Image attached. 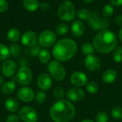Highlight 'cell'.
<instances>
[{
    "label": "cell",
    "instance_id": "obj_12",
    "mask_svg": "<svg viewBox=\"0 0 122 122\" xmlns=\"http://www.w3.org/2000/svg\"><path fill=\"white\" fill-rule=\"evenodd\" d=\"M38 41V36L34 31H26L21 36V42L24 46H32L36 44Z\"/></svg>",
    "mask_w": 122,
    "mask_h": 122
},
{
    "label": "cell",
    "instance_id": "obj_26",
    "mask_svg": "<svg viewBox=\"0 0 122 122\" xmlns=\"http://www.w3.org/2000/svg\"><path fill=\"white\" fill-rule=\"evenodd\" d=\"M91 13L92 12H90L89 9L82 8V9H80L76 12V15L79 19L83 20V21H87L91 16Z\"/></svg>",
    "mask_w": 122,
    "mask_h": 122
},
{
    "label": "cell",
    "instance_id": "obj_38",
    "mask_svg": "<svg viewBox=\"0 0 122 122\" xmlns=\"http://www.w3.org/2000/svg\"><path fill=\"white\" fill-rule=\"evenodd\" d=\"M19 121H20V118L19 115L15 114H9V116H7L6 119V122H19Z\"/></svg>",
    "mask_w": 122,
    "mask_h": 122
},
{
    "label": "cell",
    "instance_id": "obj_15",
    "mask_svg": "<svg viewBox=\"0 0 122 122\" xmlns=\"http://www.w3.org/2000/svg\"><path fill=\"white\" fill-rule=\"evenodd\" d=\"M70 81L73 85L76 86H84L88 82L86 75L81 71L74 72L70 77Z\"/></svg>",
    "mask_w": 122,
    "mask_h": 122
},
{
    "label": "cell",
    "instance_id": "obj_4",
    "mask_svg": "<svg viewBox=\"0 0 122 122\" xmlns=\"http://www.w3.org/2000/svg\"><path fill=\"white\" fill-rule=\"evenodd\" d=\"M57 14L62 21H70L74 19L76 12L74 4L69 0H65L59 6Z\"/></svg>",
    "mask_w": 122,
    "mask_h": 122
},
{
    "label": "cell",
    "instance_id": "obj_29",
    "mask_svg": "<svg viewBox=\"0 0 122 122\" xmlns=\"http://www.w3.org/2000/svg\"><path fill=\"white\" fill-rule=\"evenodd\" d=\"M94 51H95V49L93 46V44L92 43H89V42L84 43L81 46V51L86 55L93 54Z\"/></svg>",
    "mask_w": 122,
    "mask_h": 122
},
{
    "label": "cell",
    "instance_id": "obj_36",
    "mask_svg": "<svg viewBox=\"0 0 122 122\" xmlns=\"http://www.w3.org/2000/svg\"><path fill=\"white\" fill-rule=\"evenodd\" d=\"M41 46L39 44H35L32 46H31L30 49V54L32 56H36L39 55L40 51H41Z\"/></svg>",
    "mask_w": 122,
    "mask_h": 122
},
{
    "label": "cell",
    "instance_id": "obj_43",
    "mask_svg": "<svg viewBox=\"0 0 122 122\" xmlns=\"http://www.w3.org/2000/svg\"><path fill=\"white\" fill-rule=\"evenodd\" d=\"M3 84H4V78L0 76V88H1Z\"/></svg>",
    "mask_w": 122,
    "mask_h": 122
},
{
    "label": "cell",
    "instance_id": "obj_5",
    "mask_svg": "<svg viewBox=\"0 0 122 122\" xmlns=\"http://www.w3.org/2000/svg\"><path fill=\"white\" fill-rule=\"evenodd\" d=\"M87 24L91 29L94 31H102L108 29L110 22L108 18L99 16L96 12H92L91 16L87 20Z\"/></svg>",
    "mask_w": 122,
    "mask_h": 122
},
{
    "label": "cell",
    "instance_id": "obj_33",
    "mask_svg": "<svg viewBox=\"0 0 122 122\" xmlns=\"http://www.w3.org/2000/svg\"><path fill=\"white\" fill-rule=\"evenodd\" d=\"M34 99L37 104H42L46 100V94H45V92L44 91H39L35 94Z\"/></svg>",
    "mask_w": 122,
    "mask_h": 122
},
{
    "label": "cell",
    "instance_id": "obj_2",
    "mask_svg": "<svg viewBox=\"0 0 122 122\" xmlns=\"http://www.w3.org/2000/svg\"><path fill=\"white\" fill-rule=\"evenodd\" d=\"M93 46L101 54H108L114 50L118 44L116 34L109 29L100 31L93 39Z\"/></svg>",
    "mask_w": 122,
    "mask_h": 122
},
{
    "label": "cell",
    "instance_id": "obj_16",
    "mask_svg": "<svg viewBox=\"0 0 122 122\" xmlns=\"http://www.w3.org/2000/svg\"><path fill=\"white\" fill-rule=\"evenodd\" d=\"M84 92L79 88H71L68 90L66 93V97L70 102H80L84 98Z\"/></svg>",
    "mask_w": 122,
    "mask_h": 122
},
{
    "label": "cell",
    "instance_id": "obj_18",
    "mask_svg": "<svg viewBox=\"0 0 122 122\" xmlns=\"http://www.w3.org/2000/svg\"><path fill=\"white\" fill-rule=\"evenodd\" d=\"M4 107L11 113H16L19 109V104L17 100L14 98H8L4 102Z\"/></svg>",
    "mask_w": 122,
    "mask_h": 122
},
{
    "label": "cell",
    "instance_id": "obj_34",
    "mask_svg": "<svg viewBox=\"0 0 122 122\" xmlns=\"http://www.w3.org/2000/svg\"><path fill=\"white\" fill-rule=\"evenodd\" d=\"M95 121L96 122H108L109 116L104 112H99L95 117Z\"/></svg>",
    "mask_w": 122,
    "mask_h": 122
},
{
    "label": "cell",
    "instance_id": "obj_19",
    "mask_svg": "<svg viewBox=\"0 0 122 122\" xmlns=\"http://www.w3.org/2000/svg\"><path fill=\"white\" fill-rule=\"evenodd\" d=\"M117 75L114 69H107L102 74V81L106 84H112L117 79Z\"/></svg>",
    "mask_w": 122,
    "mask_h": 122
},
{
    "label": "cell",
    "instance_id": "obj_3",
    "mask_svg": "<svg viewBox=\"0 0 122 122\" xmlns=\"http://www.w3.org/2000/svg\"><path fill=\"white\" fill-rule=\"evenodd\" d=\"M77 49V44L73 39H61L54 44L52 49V55L59 61H66L75 56Z\"/></svg>",
    "mask_w": 122,
    "mask_h": 122
},
{
    "label": "cell",
    "instance_id": "obj_28",
    "mask_svg": "<svg viewBox=\"0 0 122 122\" xmlns=\"http://www.w3.org/2000/svg\"><path fill=\"white\" fill-rule=\"evenodd\" d=\"M53 95L57 101H59V100L64 99V97L65 96V93H64V91L61 86H56L54 87V89L53 90Z\"/></svg>",
    "mask_w": 122,
    "mask_h": 122
},
{
    "label": "cell",
    "instance_id": "obj_9",
    "mask_svg": "<svg viewBox=\"0 0 122 122\" xmlns=\"http://www.w3.org/2000/svg\"><path fill=\"white\" fill-rule=\"evenodd\" d=\"M19 117L24 122H37L39 115L37 112L31 107H24L19 111Z\"/></svg>",
    "mask_w": 122,
    "mask_h": 122
},
{
    "label": "cell",
    "instance_id": "obj_11",
    "mask_svg": "<svg viewBox=\"0 0 122 122\" xmlns=\"http://www.w3.org/2000/svg\"><path fill=\"white\" fill-rule=\"evenodd\" d=\"M18 99L25 103H29L34 99L35 94L32 89L27 86H23L18 89L16 92Z\"/></svg>",
    "mask_w": 122,
    "mask_h": 122
},
{
    "label": "cell",
    "instance_id": "obj_41",
    "mask_svg": "<svg viewBox=\"0 0 122 122\" xmlns=\"http://www.w3.org/2000/svg\"><path fill=\"white\" fill-rule=\"evenodd\" d=\"M110 3L112 6H122V0H110Z\"/></svg>",
    "mask_w": 122,
    "mask_h": 122
},
{
    "label": "cell",
    "instance_id": "obj_14",
    "mask_svg": "<svg viewBox=\"0 0 122 122\" xmlns=\"http://www.w3.org/2000/svg\"><path fill=\"white\" fill-rule=\"evenodd\" d=\"M85 66L90 71H97L101 67V61L98 56L94 54L87 55L84 59Z\"/></svg>",
    "mask_w": 122,
    "mask_h": 122
},
{
    "label": "cell",
    "instance_id": "obj_39",
    "mask_svg": "<svg viewBox=\"0 0 122 122\" xmlns=\"http://www.w3.org/2000/svg\"><path fill=\"white\" fill-rule=\"evenodd\" d=\"M39 8L41 9V10L42 11H47L50 9V4L46 1H43V2L40 3Z\"/></svg>",
    "mask_w": 122,
    "mask_h": 122
},
{
    "label": "cell",
    "instance_id": "obj_37",
    "mask_svg": "<svg viewBox=\"0 0 122 122\" xmlns=\"http://www.w3.org/2000/svg\"><path fill=\"white\" fill-rule=\"evenodd\" d=\"M9 8V3L7 0H0V13H4Z\"/></svg>",
    "mask_w": 122,
    "mask_h": 122
},
{
    "label": "cell",
    "instance_id": "obj_46",
    "mask_svg": "<svg viewBox=\"0 0 122 122\" xmlns=\"http://www.w3.org/2000/svg\"><path fill=\"white\" fill-rule=\"evenodd\" d=\"M1 66H0V72H1Z\"/></svg>",
    "mask_w": 122,
    "mask_h": 122
},
{
    "label": "cell",
    "instance_id": "obj_6",
    "mask_svg": "<svg viewBox=\"0 0 122 122\" xmlns=\"http://www.w3.org/2000/svg\"><path fill=\"white\" fill-rule=\"evenodd\" d=\"M47 69L50 75L56 81H61L66 78V70L64 66L57 60H53L49 62Z\"/></svg>",
    "mask_w": 122,
    "mask_h": 122
},
{
    "label": "cell",
    "instance_id": "obj_23",
    "mask_svg": "<svg viewBox=\"0 0 122 122\" xmlns=\"http://www.w3.org/2000/svg\"><path fill=\"white\" fill-rule=\"evenodd\" d=\"M38 57H39V61L42 64H47L49 62V61L51 59V54L49 50H47L46 49H43L40 51V52L38 55Z\"/></svg>",
    "mask_w": 122,
    "mask_h": 122
},
{
    "label": "cell",
    "instance_id": "obj_27",
    "mask_svg": "<svg viewBox=\"0 0 122 122\" xmlns=\"http://www.w3.org/2000/svg\"><path fill=\"white\" fill-rule=\"evenodd\" d=\"M9 48V51H10V56L13 58L17 57L20 54L21 51L20 45L18 44H15V43H13L12 44H11Z\"/></svg>",
    "mask_w": 122,
    "mask_h": 122
},
{
    "label": "cell",
    "instance_id": "obj_20",
    "mask_svg": "<svg viewBox=\"0 0 122 122\" xmlns=\"http://www.w3.org/2000/svg\"><path fill=\"white\" fill-rule=\"evenodd\" d=\"M22 4L27 11L34 12L39 8L40 3L39 0H23Z\"/></svg>",
    "mask_w": 122,
    "mask_h": 122
},
{
    "label": "cell",
    "instance_id": "obj_35",
    "mask_svg": "<svg viewBox=\"0 0 122 122\" xmlns=\"http://www.w3.org/2000/svg\"><path fill=\"white\" fill-rule=\"evenodd\" d=\"M112 117L116 119H122V109L119 107H115L112 111Z\"/></svg>",
    "mask_w": 122,
    "mask_h": 122
},
{
    "label": "cell",
    "instance_id": "obj_24",
    "mask_svg": "<svg viewBox=\"0 0 122 122\" xmlns=\"http://www.w3.org/2000/svg\"><path fill=\"white\" fill-rule=\"evenodd\" d=\"M10 56L9 48L0 42V61H5Z\"/></svg>",
    "mask_w": 122,
    "mask_h": 122
},
{
    "label": "cell",
    "instance_id": "obj_8",
    "mask_svg": "<svg viewBox=\"0 0 122 122\" xmlns=\"http://www.w3.org/2000/svg\"><path fill=\"white\" fill-rule=\"evenodd\" d=\"M33 74L31 69L28 66H22L17 71L15 80L19 84L26 86L31 82Z\"/></svg>",
    "mask_w": 122,
    "mask_h": 122
},
{
    "label": "cell",
    "instance_id": "obj_25",
    "mask_svg": "<svg viewBox=\"0 0 122 122\" xmlns=\"http://www.w3.org/2000/svg\"><path fill=\"white\" fill-rule=\"evenodd\" d=\"M69 27L66 23H60L56 27V33L59 36H64L69 32Z\"/></svg>",
    "mask_w": 122,
    "mask_h": 122
},
{
    "label": "cell",
    "instance_id": "obj_42",
    "mask_svg": "<svg viewBox=\"0 0 122 122\" xmlns=\"http://www.w3.org/2000/svg\"><path fill=\"white\" fill-rule=\"evenodd\" d=\"M119 38L120 41H122V27L120 29V30L119 31Z\"/></svg>",
    "mask_w": 122,
    "mask_h": 122
},
{
    "label": "cell",
    "instance_id": "obj_32",
    "mask_svg": "<svg viewBox=\"0 0 122 122\" xmlns=\"http://www.w3.org/2000/svg\"><path fill=\"white\" fill-rule=\"evenodd\" d=\"M99 85L94 81H89L86 84V89L90 94H96L99 91Z\"/></svg>",
    "mask_w": 122,
    "mask_h": 122
},
{
    "label": "cell",
    "instance_id": "obj_7",
    "mask_svg": "<svg viewBox=\"0 0 122 122\" xmlns=\"http://www.w3.org/2000/svg\"><path fill=\"white\" fill-rule=\"evenodd\" d=\"M56 41V34L51 30H44L42 31L38 36L39 44L44 48L50 47Z\"/></svg>",
    "mask_w": 122,
    "mask_h": 122
},
{
    "label": "cell",
    "instance_id": "obj_13",
    "mask_svg": "<svg viewBox=\"0 0 122 122\" xmlns=\"http://www.w3.org/2000/svg\"><path fill=\"white\" fill-rule=\"evenodd\" d=\"M36 84L37 86L41 91H47L52 86L51 77L46 73H42L38 76Z\"/></svg>",
    "mask_w": 122,
    "mask_h": 122
},
{
    "label": "cell",
    "instance_id": "obj_40",
    "mask_svg": "<svg viewBox=\"0 0 122 122\" xmlns=\"http://www.w3.org/2000/svg\"><path fill=\"white\" fill-rule=\"evenodd\" d=\"M115 22L119 26L122 27V14H119L116 16L115 18Z\"/></svg>",
    "mask_w": 122,
    "mask_h": 122
},
{
    "label": "cell",
    "instance_id": "obj_22",
    "mask_svg": "<svg viewBox=\"0 0 122 122\" xmlns=\"http://www.w3.org/2000/svg\"><path fill=\"white\" fill-rule=\"evenodd\" d=\"M21 32L19 29L16 28H12L9 29L6 34V38L7 39L13 43H15L18 41L21 38Z\"/></svg>",
    "mask_w": 122,
    "mask_h": 122
},
{
    "label": "cell",
    "instance_id": "obj_45",
    "mask_svg": "<svg viewBox=\"0 0 122 122\" xmlns=\"http://www.w3.org/2000/svg\"><path fill=\"white\" fill-rule=\"evenodd\" d=\"M80 122H94V121H92L91 119H84V120H83V121Z\"/></svg>",
    "mask_w": 122,
    "mask_h": 122
},
{
    "label": "cell",
    "instance_id": "obj_1",
    "mask_svg": "<svg viewBox=\"0 0 122 122\" xmlns=\"http://www.w3.org/2000/svg\"><path fill=\"white\" fill-rule=\"evenodd\" d=\"M76 114V109L73 104L66 99L55 102L51 107L49 116L54 122H69Z\"/></svg>",
    "mask_w": 122,
    "mask_h": 122
},
{
    "label": "cell",
    "instance_id": "obj_17",
    "mask_svg": "<svg viewBox=\"0 0 122 122\" xmlns=\"http://www.w3.org/2000/svg\"><path fill=\"white\" fill-rule=\"evenodd\" d=\"M71 30L72 34L75 37H80L84 34L85 31L84 24L80 20H76L72 23Z\"/></svg>",
    "mask_w": 122,
    "mask_h": 122
},
{
    "label": "cell",
    "instance_id": "obj_30",
    "mask_svg": "<svg viewBox=\"0 0 122 122\" xmlns=\"http://www.w3.org/2000/svg\"><path fill=\"white\" fill-rule=\"evenodd\" d=\"M113 59L116 63L122 62V46L115 48L113 53Z\"/></svg>",
    "mask_w": 122,
    "mask_h": 122
},
{
    "label": "cell",
    "instance_id": "obj_10",
    "mask_svg": "<svg viewBox=\"0 0 122 122\" xmlns=\"http://www.w3.org/2000/svg\"><path fill=\"white\" fill-rule=\"evenodd\" d=\"M1 72L6 77H12L17 71V65L16 62L12 59H6L2 64L1 67Z\"/></svg>",
    "mask_w": 122,
    "mask_h": 122
},
{
    "label": "cell",
    "instance_id": "obj_44",
    "mask_svg": "<svg viewBox=\"0 0 122 122\" xmlns=\"http://www.w3.org/2000/svg\"><path fill=\"white\" fill-rule=\"evenodd\" d=\"M94 1H95V0H83V1H84V2H85V3H86V4L92 3V2H93Z\"/></svg>",
    "mask_w": 122,
    "mask_h": 122
},
{
    "label": "cell",
    "instance_id": "obj_21",
    "mask_svg": "<svg viewBox=\"0 0 122 122\" xmlns=\"http://www.w3.org/2000/svg\"><path fill=\"white\" fill-rule=\"evenodd\" d=\"M16 88V84L14 80H11V81H7L4 82L1 88V92L4 94L9 95L12 94Z\"/></svg>",
    "mask_w": 122,
    "mask_h": 122
},
{
    "label": "cell",
    "instance_id": "obj_31",
    "mask_svg": "<svg viewBox=\"0 0 122 122\" xmlns=\"http://www.w3.org/2000/svg\"><path fill=\"white\" fill-rule=\"evenodd\" d=\"M114 12V9L111 4H106L103 6L102 8V14L103 16L106 18H109L111 17Z\"/></svg>",
    "mask_w": 122,
    "mask_h": 122
}]
</instances>
